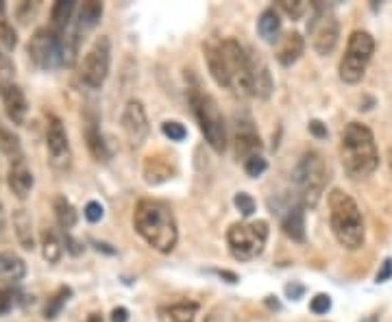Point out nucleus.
Wrapping results in <instances>:
<instances>
[{"label": "nucleus", "instance_id": "obj_1", "mask_svg": "<svg viewBox=\"0 0 392 322\" xmlns=\"http://www.w3.org/2000/svg\"><path fill=\"white\" fill-rule=\"evenodd\" d=\"M203 48L213 81L238 96H253V57L238 40H209Z\"/></svg>", "mask_w": 392, "mask_h": 322}, {"label": "nucleus", "instance_id": "obj_2", "mask_svg": "<svg viewBox=\"0 0 392 322\" xmlns=\"http://www.w3.org/2000/svg\"><path fill=\"white\" fill-rule=\"evenodd\" d=\"M133 227L137 235L159 253H172L179 240L174 213L164 200L142 198L133 211Z\"/></svg>", "mask_w": 392, "mask_h": 322}, {"label": "nucleus", "instance_id": "obj_3", "mask_svg": "<svg viewBox=\"0 0 392 322\" xmlns=\"http://www.w3.org/2000/svg\"><path fill=\"white\" fill-rule=\"evenodd\" d=\"M340 157L351 178H366L379 166L373 131L362 122H349L340 137Z\"/></svg>", "mask_w": 392, "mask_h": 322}, {"label": "nucleus", "instance_id": "obj_4", "mask_svg": "<svg viewBox=\"0 0 392 322\" xmlns=\"http://www.w3.org/2000/svg\"><path fill=\"white\" fill-rule=\"evenodd\" d=\"M329 225L338 244L346 250H358L364 246L366 231L362 211L358 203L338 188L329 192Z\"/></svg>", "mask_w": 392, "mask_h": 322}, {"label": "nucleus", "instance_id": "obj_5", "mask_svg": "<svg viewBox=\"0 0 392 322\" xmlns=\"http://www.w3.org/2000/svg\"><path fill=\"white\" fill-rule=\"evenodd\" d=\"M292 183L297 188V200L307 209H314L325 192L327 186V168L325 159L316 151H307L301 155L292 170Z\"/></svg>", "mask_w": 392, "mask_h": 322}, {"label": "nucleus", "instance_id": "obj_6", "mask_svg": "<svg viewBox=\"0 0 392 322\" xmlns=\"http://www.w3.org/2000/svg\"><path fill=\"white\" fill-rule=\"evenodd\" d=\"M190 104H192L194 118L198 122V129H201L205 141L216 153H225L227 124H225V116L221 114L218 102L213 100V96L194 87V90H190Z\"/></svg>", "mask_w": 392, "mask_h": 322}, {"label": "nucleus", "instance_id": "obj_7", "mask_svg": "<svg viewBox=\"0 0 392 322\" xmlns=\"http://www.w3.org/2000/svg\"><path fill=\"white\" fill-rule=\"evenodd\" d=\"M268 222L255 220V222H235L227 231V244L233 259L238 262H251L260 257L268 242Z\"/></svg>", "mask_w": 392, "mask_h": 322}, {"label": "nucleus", "instance_id": "obj_8", "mask_svg": "<svg viewBox=\"0 0 392 322\" xmlns=\"http://www.w3.org/2000/svg\"><path fill=\"white\" fill-rule=\"evenodd\" d=\"M373 53H375L373 35L366 31H353L346 44V53L340 61V79L349 85L360 83L364 79L366 65L373 59Z\"/></svg>", "mask_w": 392, "mask_h": 322}, {"label": "nucleus", "instance_id": "obj_9", "mask_svg": "<svg viewBox=\"0 0 392 322\" xmlns=\"http://www.w3.org/2000/svg\"><path fill=\"white\" fill-rule=\"evenodd\" d=\"M307 33H309V38H312L314 50L320 57L332 55L336 50L338 38H340V24H338L336 14L329 7L316 3L314 5V14H312V20L307 24Z\"/></svg>", "mask_w": 392, "mask_h": 322}, {"label": "nucleus", "instance_id": "obj_10", "mask_svg": "<svg viewBox=\"0 0 392 322\" xmlns=\"http://www.w3.org/2000/svg\"><path fill=\"white\" fill-rule=\"evenodd\" d=\"M28 57L40 70H55L63 65V42L61 35L51 26H42L28 40Z\"/></svg>", "mask_w": 392, "mask_h": 322}, {"label": "nucleus", "instance_id": "obj_11", "mask_svg": "<svg viewBox=\"0 0 392 322\" xmlns=\"http://www.w3.org/2000/svg\"><path fill=\"white\" fill-rule=\"evenodd\" d=\"M110 65H112V42L107 35H100L81 63V73H79L81 83L90 90L102 87V83L107 81V75H110Z\"/></svg>", "mask_w": 392, "mask_h": 322}, {"label": "nucleus", "instance_id": "obj_12", "mask_svg": "<svg viewBox=\"0 0 392 322\" xmlns=\"http://www.w3.org/2000/svg\"><path fill=\"white\" fill-rule=\"evenodd\" d=\"M46 151H48V161L57 172H68L70 170V166H73V149H70V139H68L65 127L57 116H48Z\"/></svg>", "mask_w": 392, "mask_h": 322}, {"label": "nucleus", "instance_id": "obj_13", "mask_svg": "<svg viewBox=\"0 0 392 322\" xmlns=\"http://www.w3.org/2000/svg\"><path fill=\"white\" fill-rule=\"evenodd\" d=\"M122 129H125V135L133 149H139L147 141L151 127H149V116H147L144 104H142L139 100L133 98L127 102L125 112H122Z\"/></svg>", "mask_w": 392, "mask_h": 322}, {"label": "nucleus", "instance_id": "obj_14", "mask_svg": "<svg viewBox=\"0 0 392 322\" xmlns=\"http://www.w3.org/2000/svg\"><path fill=\"white\" fill-rule=\"evenodd\" d=\"M0 96H3V102H5L7 118L14 124H22L24 118H26V112H28V102H26L24 92L20 90V85H16L14 81L11 83H3V85H0Z\"/></svg>", "mask_w": 392, "mask_h": 322}, {"label": "nucleus", "instance_id": "obj_15", "mask_svg": "<svg viewBox=\"0 0 392 322\" xmlns=\"http://www.w3.org/2000/svg\"><path fill=\"white\" fill-rule=\"evenodd\" d=\"M7 183H9V190H11L20 200H24V198L31 194V190H33V186H35V178H33V172L28 170L24 157L11 161L9 174H7Z\"/></svg>", "mask_w": 392, "mask_h": 322}, {"label": "nucleus", "instance_id": "obj_16", "mask_svg": "<svg viewBox=\"0 0 392 322\" xmlns=\"http://www.w3.org/2000/svg\"><path fill=\"white\" fill-rule=\"evenodd\" d=\"M251 124L253 122H244L242 127L238 124V133H235V155L238 159H244V161L248 157L262 155V139Z\"/></svg>", "mask_w": 392, "mask_h": 322}, {"label": "nucleus", "instance_id": "obj_17", "mask_svg": "<svg viewBox=\"0 0 392 322\" xmlns=\"http://www.w3.org/2000/svg\"><path fill=\"white\" fill-rule=\"evenodd\" d=\"M26 277V264L20 255L11 250L0 253V283L3 285H18Z\"/></svg>", "mask_w": 392, "mask_h": 322}, {"label": "nucleus", "instance_id": "obj_18", "mask_svg": "<svg viewBox=\"0 0 392 322\" xmlns=\"http://www.w3.org/2000/svg\"><path fill=\"white\" fill-rule=\"evenodd\" d=\"M281 229L292 242H305V207L299 200L283 213Z\"/></svg>", "mask_w": 392, "mask_h": 322}, {"label": "nucleus", "instance_id": "obj_19", "mask_svg": "<svg viewBox=\"0 0 392 322\" xmlns=\"http://www.w3.org/2000/svg\"><path fill=\"white\" fill-rule=\"evenodd\" d=\"M144 181L149 183V186H161V183H166L168 178H172V174H174V166H172V161H170V157H161V155H151V157H147V161H144Z\"/></svg>", "mask_w": 392, "mask_h": 322}, {"label": "nucleus", "instance_id": "obj_20", "mask_svg": "<svg viewBox=\"0 0 392 322\" xmlns=\"http://www.w3.org/2000/svg\"><path fill=\"white\" fill-rule=\"evenodd\" d=\"M85 141H88L90 155L96 161H110L112 159L110 144L105 141V135L100 133V127H98V122L94 118H90L88 124H85Z\"/></svg>", "mask_w": 392, "mask_h": 322}, {"label": "nucleus", "instance_id": "obj_21", "mask_svg": "<svg viewBox=\"0 0 392 322\" xmlns=\"http://www.w3.org/2000/svg\"><path fill=\"white\" fill-rule=\"evenodd\" d=\"M305 50V40L301 33H288L286 38H283L281 46H279V53H277V61L283 65V68H290L295 65L301 55Z\"/></svg>", "mask_w": 392, "mask_h": 322}, {"label": "nucleus", "instance_id": "obj_22", "mask_svg": "<svg viewBox=\"0 0 392 322\" xmlns=\"http://www.w3.org/2000/svg\"><path fill=\"white\" fill-rule=\"evenodd\" d=\"M198 313V305L184 301V303H172V305H161L157 309L159 322H194Z\"/></svg>", "mask_w": 392, "mask_h": 322}, {"label": "nucleus", "instance_id": "obj_23", "mask_svg": "<svg viewBox=\"0 0 392 322\" xmlns=\"http://www.w3.org/2000/svg\"><path fill=\"white\" fill-rule=\"evenodd\" d=\"M75 11H77L75 0H59V3H55L51 9V28L63 35L70 26H73Z\"/></svg>", "mask_w": 392, "mask_h": 322}, {"label": "nucleus", "instance_id": "obj_24", "mask_svg": "<svg viewBox=\"0 0 392 322\" xmlns=\"http://www.w3.org/2000/svg\"><path fill=\"white\" fill-rule=\"evenodd\" d=\"M253 96L258 98H268L272 94V77H270V70L266 65V61L258 55H253Z\"/></svg>", "mask_w": 392, "mask_h": 322}, {"label": "nucleus", "instance_id": "obj_25", "mask_svg": "<svg viewBox=\"0 0 392 322\" xmlns=\"http://www.w3.org/2000/svg\"><path fill=\"white\" fill-rule=\"evenodd\" d=\"M258 33L260 38L268 44H275L281 35V16L275 7H268L262 11L260 20H258Z\"/></svg>", "mask_w": 392, "mask_h": 322}, {"label": "nucleus", "instance_id": "obj_26", "mask_svg": "<svg viewBox=\"0 0 392 322\" xmlns=\"http://www.w3.org/2000/svg\"><path fill=\"white\" fill-rule=\"evenodd\" d=\"M53 211H55V218H57V225L68 233L70 229H75L77 225V209L75 205L70 203L65 196H55L53 198Z\"/></svg>", "mask_w": 392, "mask_h": 322}, {"label": "nucleus", "instance_id": "obj_27", "mask_svg": "<svg viewBox=\"0 0 392 322\" xmlns=\"http://www.w3.org/2000/svg\"><path fill=\"white\" fill-rule=\"evenodd\" d=\"M40 244H42V255L48 264H57L63 255V244L59 240V235L53 231V229H44L42 231V237H40Z\"/></svg>", "mask_w": 392, "mask_h": 322}, {"label": "nucleus", "instance_id": "obj_28", "mask_svg": "<svg viewBox=\"0 0 392 322\" xmlns=\"http://www.w3.org/2000/svg\"><path fill=\"white\" fill-rule=\"evenodd\" d=\"M102 18V3L98 0H88L79 7V20H77V28L81 31H88V28H94L98 24V20Z\"/></svg>", "mask_w": 392, "mask_h": 322}, {"label": "nucleus", "instance_id": "obj_29", "mask_svg": "<svg viewBox=\"0 0 392 322\" xmlns=\"http://www.w3.org/2000/svg\"><path fill=\"white\" fill-rule=\"evenodd\" d=\"M70 296H73V288H68V285H61V288H57V292L44 305V318L46 320H55L61 313V309L65 307V303L70 301Z\"/></svg>", "mask_w": 392, "mask_h": 322}, {"label": "nucleus", "instance_id": "obj_30", "mask_svg": "<svg viewBox=\"0 0 392 322\" xmlns=\"http://www.w3.org/2000/svg\"><path fill=\"white\" fill-rule=\"evenodd\" d=\"M14 227H16V235L20 240V244L26 250L35 248V240H33V231H31V218L26 216L24 209H18L16 216H14Z\"/></svg>", "mask_w": 392, "mask_h": 322}, {"label": "nucleus", "instance_id": "obj_31", "mask_svg": "<svg viewBox=\"0 0 392 322\" xmlns=\"http://www.w3.org/2000/svg\"><path fill=\"white\" fill-rule=\"evenodd\" d=\"M0 153H5L11 161L22 159V151H20V139L18 135H14V131L0 127Z\"/></svg>", "mask_w": 392, "mask_h": 322}, {"label": "nucleus", "instance_id": "obj_32", "mask_svg": "<svg viewBox=\"0 0 392 322\" xmlns=\"http://www.w3.org/2000/svg\"><path fill=\"white\" fill-rule=\"evenodd\" d=\"M16 46H18V33H16V28L5 18H0V48H3L5 53H9Z\"/></svg>", "mask_w": 392, "mask_h": 322}, {"label": "nucleus", "instance_id": "obj_33", "mask_svg": "<svg viewBox=\"0 0 392 322\" xmlns=\"http://www.w3.org/2000/svg\"><path fill=\"white\" fill-rule=\"evenodd\" d=\"M277 9L283 11V14H286L288 18H292V20H299L305 14L307 5L303 3V0H279Z\"/></svg>", "mask_w": 392, "mask_h": 322}, {"label": "nucleus", "instance_id": "obj_34", "mask_svg": "<svg viewBox=\"0 0 392 322\" xmlns=\"http://www.w3.org/2000/svg\"><path fill=\"white\" fill-rule=\"evenodd\" d=\"M233 205H235V209L242 213V218H251L253 213H255V209H258V205H255L253 196H251V194H246V192L235 194Z\"/></svg>", "mask_w": 392, "mask_h": 322}, {"label": "nucleus", "instance_id": "obj_35", "mask_svg": "<svg viewBox=\"0 0 392 322\" xmlns=\"http://www.w3.org/2000/svg\"><path fill=\"white\" fill-rule=\"evenodd\" d=\"M161 133L170 139V141H184L188 137V129L181 124V122H176V120H166L161 124Z\"/></svg>", "mask_w": 392, "mask_h": 322}, {"label": "nucleus", "instance_id": "obj_36", "mask_svg": "<svg viewBox=\"0 0 392 322\" xmlns=\"http://www.w3.org/2000/svg\"><path fill=\"white\" fill-rule=\"evenodd\" d=\"M266 170H268V161H266L262 155L248 157V159L244 161V172H246L248 176H251V178H258V176H262Z\"/></svg>", "mask_w": 392, "mask_h": 322}, {"label": "nucleus", "instance_id": "obj_37", "mask_svg": "<svg viewBox=\"0 0 392 322\" xmlns=\"http://www.w3.org/2000/svg\"><path fill=\"white\" fill-rule=\"evenodd\" d=\"M329 309H332V296L329 294H316L309 301V311L314 316H325Z\"/></svg>", "mask_w": 392, "mask_h": 322}, {"label": "nucleus", "instance_id": "obj_38", "mask_svg": "<svg viewBox=\"0 0 392 322\" xmlns=\"http://www.w3.org/2000/svg\"><path fill=\"white\" fill-rule=\"evenodd\" d=\"M83 213H85L88 222H100V220H102V216H105V209H102V205H100V203L90 200V203L85 205Z\"/></svg>", "mask_w": 392, "mask_h": 322}, {"label": "nucleus", "instance_id": "obj_39", "mask_svg": "<svg viewBox=\"0 0 392 322\" xmlns=\"http://www.w3.org/2000/svg\"><path fill=\"white\" fill-rule=\"evenodd\" d=\"M11 77H14V65L7 59V55L0 53V85H3V83H11Z\"/></svg>", "mask_w": 392, "mask_h": 322}, {"label": "nucleus", "instance_id": "obj_40", "mask_svg": "<svg viewBox=\"0 0 392 322\" xmlns=\"http://www.w3.org/2000/svg\"><path fill=\"white\" fill-rule=\"evenodd\" d=\"M16 305V294L14 290H0V313H7Z\"/></svg>", "mask_w": 392, "mask_h": 322}, {"label": "nucleus", "instance_id": "obj_41", "mask_svg": "<svg viewBox=\"0 0 392 322\" xmlns=\"http://www.w3.org/2000/svg\"><path fill=\"white\" fill-rule=\"evenodd\" d=\"M390 279H392V257H386L383 264H381V268H379L377 274H375V281H377V283H386V281H390Z\"/></svg>", "mask_w": 392, "mask_h": 322}, {"label": "nucleus", "instance_id": "obj_42", "mask_svg": "<svg viewBox=\"0 0 392 322\" xmlns=\"http://www.w3.org/2000/svg\"><path fill=\"white\" fill-rule=\"evenodd\" d=\"M303 294H305V285H301L297 281H292V283L286 285V296L290 301H299V299H303Z\"/></svg>", "mask_w": 392, "mask_h": 322}, {"label": "nucleus", "instance_id": "obj_43", "mask_svg": "<svg viewBox=\"0 0 392 322\" xmlns=\"http://www.w3.org/2000/svg\"><path fill=\"white\" fill-rule=\"evenodd\" d=\"M307 129H309V133H312L316 139H327V135H329V131H327V124H323L320 120H312Z\"/></svg>", "mask_w": 392, "mask_h": 322}, {"label": "nucleus", "instance_id": "obj_44", "mask_svg": "<svg viewBox=\"0 0 392 322\" xmlns=\"http://www.w3.org/2000/svg\"><path fill=\"white\" fill-rule=\"evenodd\" d=\"M112 322H129V309L127 307H116L112 311Z\"/></svg>", "mask_w": 392, "mask_h": 322}, {"label": "nucleus", "instance_id": "obj_45", "mask_svg": "<svg viewBox=\"0 0 392 322\" xmlns=\"http://www.w3.org/2000/svg\"><path fill=\"white\" fill-rule=\"evenodd\" d=\"M205 322H238V320H233L231 316H225V313H211V316H207Z\"/></svg>", "mask_w": 392, "mask_h": 322}, {"label": "nucleus", "instance_id": "obj_46", "mask_svg": "<svg viewBox=\"0 0 392 322\" xmlns=\"http://www.w3.org/2000/svg\"><path fill=\"white\" fill-rule=\"evenodd\" d=\"M218 277L221 279H227V283H238V277L233 272H227V270H218Z\"/></svg>", "mask_w": 392, "mask_h": 322}, {"label": "nucleus", "instance_id": "obj_47", "mask_svg": "<svg viewBox=\"0 0 392 322\" xmlns=\"http://www.w3.org/2000/svg\"><path fill=\"white\" fill-rule=\"evenodd\" d=\"M5 225H7V218H5V209L0 205V235L5 233Z\"/></svg>", "mask_w": 392, "mask_h": 322}, {"label": "nucleus", "instance_id": "obj_48", "mask_svg": "<svg viewBox=\"0 0 392 322\" xmlns=\"http://www.w3.org/2000/svg\"><path fill=\"white\" fill-rule=\"evenodd\" d=\"M85 322H102V316L100 313H90Z\"/></svg>", "mask_w": 392, "mask_h": 322}, {"label": "nucleus", "instance_id": "obj_49", "mask_svg": "<svg viewBox=\"0 0 392 322\" xmlns=\"http://www.w3.org/2000/svg\"><path fill=\"white\" fill-rule=\"evenodd\" d=\"M360 322H379V316L377 313H371V316H364Z\"/></svg>", "mask_w": 392, "mask_h": 322}, {"label": "nucleus", "instance_id": "obj_50", "mask_svg": "<svg viewBox=\"0 0 392 322\" xmlns=\"http://www.w3.org/2000/svg\"><path fill=\"white\" fill-rule=\"evenodd\" d=\"M5 11V3H0V14H3Z\"/></svg>", "mask_w": 392, "mask_h": 322}, {"label": "nucleus", "instance_id": "obj_51", "mask_svg": "<svg viewBox=\"0 0 392 322\" xmlns=\"http://www.w3.org/2000/svg\"><path fill=\"white\" fill-rule=\"evenodd\" d=\"M390 168H392V151H390Z\"/></svg>", "mask_w": 392, "mask_h": 322}]
</instances>
